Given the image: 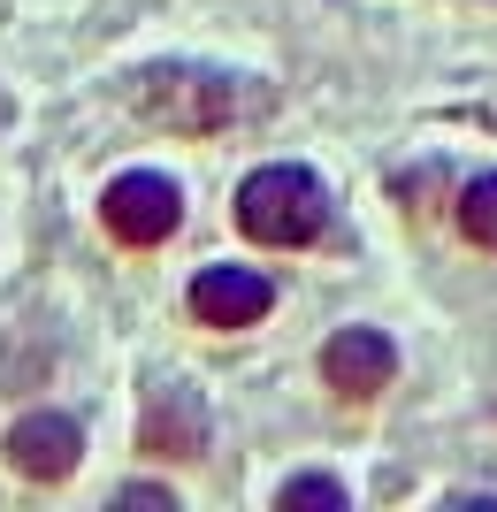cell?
Masks as SVG:
<instances>
[{"instance_id": "1", "label": "cell", "mask_w": 497, "mask_h": 512, "mask_svg": "<svg viewBox=\"0 0 497 512\" xmlns=\"http://www.w3.org/2000/svg\"><path fill=\"white\" fill-rule=\"evenodd\" d=\"M123 107L153 130H176V138H215V130L260 115L268 92H253V77H222L199 62H153L123 77Z\"/></svg>"}, {"instance_id": "4", "label": "cell", "mask_w": 497, "mask_h": 512, "mask_svg": "<svg viewBox=\"0 0 497 512\" xmlns=\"http://www.w3.org/2000/svg\"><path fill=\"white\" fill-rule=\"evenodd\" d=\"M77 451H85V428L69 421V413H23L8 428V467L23 482H62L77 474Z\"/></svg>"}, {"instance_id": "2", "label": "cell", "mask_w": 497, "mask_h": 512, "mask_svg": "<svg viewBox=\"0 0 497 512\" xmlns=\"http://www.w3.org/2000/svg\"><path fill=\"white\" fill-rule=\"evenodd\" d=\"M238 230L253 237V245H276V253L314 245V237L329 230V184L314 169H299V161L253 169L238 184Z\"/></svg>"}, {"instance_id": "5", "label": "cell", "mask_w": 497, "mask_h": 512, "mask_svg": "<svg viewBox=\"0 0 497 512\" xmlns=\"http://www.w3.org/2000/svg\"><path fill=\"white\" fill-rule=\"evenodd\" d=\"M138 444H146L153 459H199V451H207V398H199L192 383H161L146 398Z\"/></svg>"}, {"instance_id": "6", "label": "cell", "mask_w": 497, "mask_h": 512, "mask_svg": "<svg viewBox=\"0 0 497 512\" xmlns=\"http://www.w3.org/2000/svg\"><path fill=\"white\" fill-rule=\"evenodd\" d=\"M268 306H276V283L260 268H199L192 276V314L207 329H253Z\"/></svg>"}, {"instance_id": "10", "label": "cell", "mask_w": 497, "mask_h": 512, "mask_svg": "<svg viewBox=\"0 0 497 512\" xmlns=\"http://www.w3.org/2000/svg\"><path fill=\"white\" fill-rule=\"evenodd\" d=\"M0 123H8V107H0Z\"/></svg>"}, {"instance_id": "7", "label": "cell", "mask_w": 497, "mask_h": 512, "mask_svg": "<svg viewBox=\"0 0 497 512\" xmlns=\"http://www.w3.org/2000/svg\"><path fill=\"white\" fill-rule=\"evenodd\" d=\"M322 375H329V390H345V398H375V390H390V375H398V344H390L383 329H337V337L322 344Z\"/></svg>"}, {"instance_id": "3", "label": "cell", "mask_w": 497, "mask_h": 512, "mask_svg": "<svg viewBox=\"0 0 497 512\" xmlns=\"http://www.w3.org/2000/svg\"><path fill=\"white\" fill-rule=\"evenodd\" d=\"M100 222H108L115 245H161V237H176V222H184V192H176L169 176H153V169H130V176L108 184Z\"/></svg>"}, {"instance_id": "8", "label": "cell", "mask_w": 497, "mask_h": 512, "mask_svg": "<svg viewBox=\"0 0 497 512\" xmlns=\"http://www.w3.org/2000/svg\"><path fill=\"white\" fill-rule=\"evenodd\" d=\"M459 237L497 253V176H475L467 192H459Z\"/></svg>"}, {"instance_id": "9", "label": "cell", "mask_w": 497, "mask_h": 512, "mask_svg": "<svg viewBox=\"0 0 497 512\" xmlns=\"http://www.w3.org/2000/svg\"><path fill=\"white\" fill-rule=\"evenodd\" d=\"M283 505H306V512H345V482H329V474H299V482H283Z\"/></svg>"}]
</instances>
